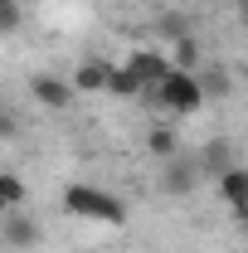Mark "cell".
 <instances>
[{"mask_svg":"<svg viewBox=\"0 0 248 253\" xmlns=\"http://www.w3.org/2000/svg\"><path fill=\"white\" fill-rule=\"evenodd\" d=\"M0 234H5V244H10V249H34V244H39V224H34L25 210H5Z\"/></svg>","mask_w":248,"mask_h":253,"instance_id":"cell-4","label":"cell"},{"mask_svg":"<svg viewBox=\"0 0 248 253\" xmlns=\"http://www.w3.org/2000/svg\"><path fill=\"white\" fill-rule=\"evenodd\" d=\"M244 88H248V78H244Z\"/></svg>","mask_w":248,"mask_h":253,"instance_id":"cell-19","label":"cell"},{"mask_svg":"<svg viewBox=\"0 0 248 253\" xmlns=\"http://www.w3.org/2000/svg\"><path fill=\"white\" fill-rule=\"evenodd\" d=\"M244 239H248V219H244Z\"/></svg>","mask_w":248,"mask_h":253,"instance_id":"cell-18","label":"cell"},{"mask_svg":"<svg viewBox=\"0 0 248 253\" xmlns=\"http://www.w3.org/2000/svg\"><path fill=\"white\" fill-rule=\"evenodd\" d=\"M200 170H209V175H224V170H234V146L229 141H205V151H200Z\"/></svg>","mask_w":248,"mask_h":253,"instance_id":"cell-9","label":"cell"},{"mask_svg":"<svg viewBox=\"0 0 248 253\" xmlns=\"http://www.w3.org/2000/svg\"><path fill=\"white\" fill-rule=\"evenodd\" d=\"M156 34H165V39H170V44H175V39H190V20L185 15H180V10H165V15H161V20H156Z\"/></svg>","mask_w":248,"mask_h":253,"instance_id":"cell-13","label":"cell"},{"mask_svg":"<svg viewBox=\"0 0 248 253\" xmlns=\"http://www.w3.org/2000/svg\"><path fill=\"white\" fill-rule=\"evenodd\" d=\"M126 68H131V73L146 83V93H151L156 83H165V78H170V68H175V63L165 59V49H131Z\"/></svg>","mask_w":248,"mask_h":253,"instance_id":"cell-3","label":"cell"},{"mask_svg":"<svg viewBox=\"0 0 248 253\" xmlns=\"http://www.w3.org/2000/svg\"><path fill=\"white\" fill-rule=\"evenodd\" d=\"M0 30H5V34H15V30H20V0H5V15H0Z\"/></svg>","mask_w":248,"mask_h":253,"instance_id":"cell-16","label":"cell"},{"mask_svg":"<svg viewBox=\"0 0 248 253\" xmlns=\"http://www.w3.org/2000/svg\"><path fill=\"white\" fill-rule=\"evenodd\" d=\"M234 5H239V15H244V20H248V0H234Z\"/></svg>","mask_w":248,"mask_h":253,"instance_id":"cell-17","label":"cell"},{"mask_svg":"<svg viewBox=\"0 0 248 253\" xmlns=\"http://www.w3.org/2000/svg\"><path fill=\"white\" fill-rule=\"evenodd\" d=\"M30 88H34V97H39L44 107H54V112H63V107L73 102V93H78L73 83H63V78H54V73H34Z\"/></svg>","mask_w":248,"mask_h":253,"instance_id":"cell-6","label":"cell"},{"mask_svg":"<svg viewBox=\"0 0 248 253\" xmlns=\"http://www.w3.org/2000/svg\"><path fill=\"white\" fill-rule=\"evenodd\" d=\"M107 78H112V63H97V59L73 68V88L78 93H107Z\"/></svg>","mask_w":248,"mask_h":253,"instance_id":"cell-8","label":"cell"},{"mask_svg":"<svg viewBox=\"0 0 248 253\" xmlns=\"http://www.w3.org/2000/svg\"><path fill=\"white\" fill-rule=\"evenodd\" d=\"M63 210L78 214V219H97V224H122L126 219L122 200L107 195V190H97V185H68L63 190Z\"/></svg>","mask_w":248,"mask_h":253,"instance_id":"cell-1","label":"cell"},{"mask_svg":"<svg viewBox=\"0 0 248 253\" xmlns=\"http://www.w3.org/2000/svg\"><path fill=\"white\" fill-rule=\"evenodd\" d=\"M195 180H200V161H165V170H161V190L165 195H190L195 190Z\"/></svg>","mask_w":248,"mask_h":253,"instance_id":"cell-5","label":"cell"},{"mask_svg":"<svg viewBox=\"0 0 248 253\" xmlns=\"http://www.w3.org/2000/svg\"><path fill=\"white\" fill-rule=\"evenodd\" d=\"M151 97L161 102V107H170V112H200V107H205V83H200V73L170 68V78L156 83Z\"/></svg>","mask_w":248,"mask_h":253,"instance_id":"cell-2","label":"cell"},{"mask_svg":"<svg viewBox=\"0 0 248 253\" xmlns=\"http://www.w3.org/2000/svg\"><path fill=\"white\" fill-rule=\"evenodd\" d=\"M107 93H117V97H136V93H146V83L131 73V68H112V78H107Z\"/></svg>","mask_w":248,"mask_h":253,"instance_id":"cell-12","label":"cell"},{"mask_svg":"<svg viewBox=\"0 0 248 253\" xmlns=\"http://www.w3.org/2000/svg\"><path fill=\"white\" fill-rule=\"evenodd\" d=\"M170 63L185 68V73H200V39H195V34H190V39H175V44H170Z\"/></svg>","mask_w":248,"mask_h":253,"instance_id":"cell-11","label":"cell"},{"mask_svg":"<svg viewBox=\"0 0 248 253\" xmlns=\"http://www.w3.org/2000/svg\"><path fill=\"white\" fill-rule=\"evenodd\" d=\"M219 190H224V200L234 205V214H239V219H248V166L224 170V175H219Z\"/></svg>","mask_w":248,"mask_h":253,"instance_id":"cell-7","label":"cell"},{"mask_svg":"<svg viewBox=\"0 0 248 253\" xmlns=\"http://www.w3.org/2000/svg\"><path fill=\"white\" fill-rule=\"evenodd\" d=\"M146 151H151V156H161V161H175L180 136H175L170 126H151V131H146Z\"/></svg>","mask_w":248,"mask_h":253,"instance_id":"cell-10","label":"cell"},{"mask_svg":"<svg viewBox=\"0 0 248 253\" xmlns=\"http://www.w3.org/2000/svg\"><path fill=\"white\" fill-rule=\"evenodd\" d=\"M0 205H5V210H20V205H25V180H20L15 170L0 175Z\"/></svg>","mask_w":248,"mask_h":253,"instance_id":"cell-14","label":"cell"},{"mask_svg":"<svg viewBox=\"0 0 248 253\" xmlns=\"http://www.w3.org/2000/svg\"><path fill=\"white\" fill-rule=\"evenodd\" d=\"M200 83H205V97H224V93H229V78H224L219 68H214V73H205Z\"/></svg>","mask_w":248,"mask_h":253,"instance_id":"cell-15","label":"cell"}]
</instances>
